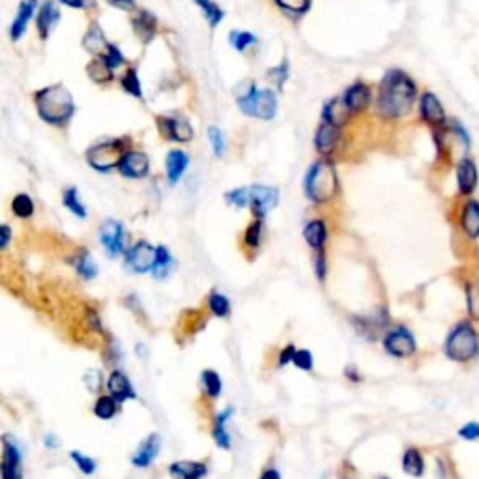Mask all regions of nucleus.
Returning a JSON list of instances; mask_svg holds the SVG:
<instances>
[{
  "instance_id": "21",
  "label": "nucleus",
  "mask_w": 479,
  "mask_h": 479,
  "mask_svg": "<svg viewBox=\"0 0 479 479\" xmlns=\"http://www.w3.org/2000/svg\"><path fill=\"white\" fill-rule=\"evenodd\" d=\"M342 97H344V102H347V105H349V109L352 110V113H362V110H365L369 107L373 94H371V89L365 82H356V84H352V86L344 92V96Z\"/></svg>"
},
{
  "instance_id": "26",
  "label": "nucleus",
  "mask_w": 479,
  "mask_h": 479,
  "mask_svg": "<svg viewBox=\"0 0 479 479\" xmlns=\"http://www.w3.org/2000/svg\"><path fill=\"white\" fill-rule=\"evenodd\" d=\"M401 466H403V472L406 474V476H412V478H421V476L425 474L423 453L419 452L418 447H408V449L403 453Z\"/></svg>"
},
{
  "instance_id": "58",
  "label": "nucleus",
  "mask_w": 479,
  "mask_h": 479,
  "mask_svg": "<svg viewBox=\"0 0 479 479\" xmlns=\"http://www.w3.org/2000/svg\"><path fill=\"white\" fill-rule=\"evenodd\" d=\"M259 479H281V476L275 468H268V470L262 472V476H260Z\"/></svg>"
},
{
  "instance_id": "41",
  "label": "nucleus",
  "mask_w": 479,
  "mask_h": 479,
  "mask_svg": "<svg viewBox=\"0 0 479 479\" xmlns=\"http://www.w3.org/2000/svg\"><path fill=\"white\" fill-rule=\"evenodd\" d=\"M281 10L290 15H303L311 8V0H275Z\"/></svg>"
},
{
  "instance_id": "3",
  "label": "nucleus",
  "mask_w": 479,
  "mask_h": 479,
  "mask_svg": "<svg viewBox=\"0 0 479 479\" xmlns=\"http://www.w3.org/2000/svg\"><path fill=\"white\" fill-rule=\"evenodd\" d=\"M36 107L45 122L64 124L68 122L73 115L75 102H73L68 89H64L62 84H55V86H47L36 94Z\"/></svg>"
},
{
  "instance_id": "54",
  "label": "nucleus",
  "mask_w": 479,
  "mask_h": 479,
  "mask_svg": "<svg viewBox=\"0 0 479 479\" xmlns=\"http://www.w3.org/2000/svg\"><path fill=\"white\" fill-rule=\"evenodd\" d=\"M270 75L274 77V79H277V86L283 89V82L287 81V62H283L279 68L272 69V71H270Z\"/></svg>"
},
{
  "instance_id": "19",
  "label": "nucleus",
  "mask_w": 479,
  "mask_h": 479,
  "mask_svg": "<svg viewBox=\"0 0 479 479\" xmlns=\"http://www.w3.org/2000/svg\"><path fill=\"white\" fill-rule=\"evenodd\" d=\"M107 390H109L110 395L117 399L120 404L130 401V399L137 397L135 390L131 388L130 378L126 377L122 371H113L110 373L109 378H107Z\"/></svg>"
},
{
  "instance_id": "56",
  "label": "nucleus",
  "mask_w": 479,
  "mask_h": 479,
  "mask_svg": "<svg viewBox=\"0 0 479 479\" xmlns=\"http://www.w3.org/2000/svg\"><path fill=\"white\" fill-rule=\"evenodd\" d=\"M10 238H12V231H10V226L8 225L0 226V247H2V249H6Z\"/></svg>"
},
{
  "instance_id": "23",
  "label": "nucleus",
  "mask_w": 479,
  "mask_h": 479,
  "mask_svg": "<svg viewBox=\"0 0 479 479\" xmlns=\"http://www.w3.org/2000/svg\"><path fill=\"white\" fill-rule=\"evenodd\" d=\"M352 110L349 109V105L344 102V97H334L331 102H328L324 105V110H322V118L324 122L336 124L341 128L342 124L347 122Z\"/></svg>"
},
{
  "instance_id": "39",
  "label": "nucleus",
  "mask_w": 479,
  "mask_h": 479,
  "mask_svg": "<svg viewBox=\"0 0 479 479\" xmlns=\"http://www.w3.org/2000/svg\"><path fill=\"white\" fill-rule=\"evenodd\" d=\"M202 386H205L206 395L210 399H218L221 395V390H223V384H221L220 375L215 371H205L202 373Z\"/></svg>"
},
{
  "instance_id": "48",
  "label": "nucleus",
  "mask_w": 479,
  "mask_h": 479,
  "mask_svg": "<svg viewBox=\"0 0 479 479\" xmlns=\"http://www.w3.org/2000/svg\"><path fill=\"white\" fill-rule=\"evenodd\" d=\"M208 139H210V143H212L213 154H215L218 158H221L223 152H225V141H223V133H221L220 128L212 126V128L208 130Z\"/></svg>"
},
{
  "instance_id": "6",
  "label": "nucleus",
  "mask_w": 479,
  "mask_h": 479,
  "mask_svg": "<svg viewBox=\"0 0 479 479\" xmlns=\"http://www.w3.org/2000/svg\"><path fill=\"white\" fill-rule=\"evenodd\" d=\"M124 154H126V141L113 139V141H105V143H100L89 148L86 161H89L92 169H96L100 172H107L120 165Z\"/></svg>"
},
{
  "instance_id": "35",
  "label": "nucleus",
  "mask_w": 479,
  "mask_h": 479,
  "mask_svg": "<svg viewBox=\"0 0 479 479\" xmlns=\"http://www.w3.org/2000/svg\"><path fill=\"white\" fill-rule=\"evenodd\" d=\"M75 270H77V274L81 275L82 279H94V277H96L97 266H96V262H94V259H92V255H90L89 251H82V253L77 257Z\"/></svg>"
},
{
  "instance_id": "15",
  "label": "nucleus",
  "mask_w": 479,
  "mask_h": 479,
  "mask_svg": "<svg viewBox=\"0 0 479 479\" xmlns=\"http://www.w3.org/2000/svg\"><path fill=\"white\" fill-rule=\"evenodd\" d=\"M118 171L126 178H144L150 172V159L144 152L130 150L124 154Z\"/></svg>"
},
{
  "instance_id": "37",
  "label": "nucleus",
  "mask_w": 479,
  "mask_h": 479,
  "mask_svg": "<svg viewBox=\"0 0 479 479\" xmlns=\"http://www.w3.org/2000/svg\"><path fill=\"white\" fill-rule=\"evenodd\" d=\"M197 6L205 12V17H206V21L210 23V27H218L221 23V19H223V10H221L215 2H212V0H193Z\"/></svg>"
},
{
  "instance_id": "33",
  "label": "nucleus",
  "mask_w": 479,
  "mask_h": 479,
  "mask_svg": "<svg viewBox=\"0 0 479 479\" xmlns=\"http://www.w3.org/2000/svg\"><path fill=\"white\" fill-rule=\"evenodd\" d=\"M89 75L97 82H105L113 79V68L109 66V62L105 60V56L100 55L90 62Z\"/></svg>"
},
{
  "instance_id": "27",
  "label": "nucleus",
  "mask_w": 479,
  "mask_h": 479,
  "mask_svg": "<svg viewBox=\"0 0 479 479\" xmlns=\"http://www.w3.org/2000/svg\"><path fill=\"white\" fill-rule=\"evenodd\" d=\"M60 21V12L56 10L55 2L53 0H47L40 10V15H38V30H40L41 38H47L49 32L55 28V25Z\"/></svg>"
},
{
  "instance_id": "14",
  "label": "nucleus",
  "mask_w": 479,
  "mask_h": 479,
  "mask_svg": "<svg viewBox=\"0 0 479 479\" xmlns=\"http://www.w3.org/2000/svg\"><path fill=\"white\" fill-rule=\"evenodd\" d=\"M251 191V208L257 220H262L270 210H274L279 200V191L275 187H268V185H253L249 187Z\"/></svg>"
},
{
  "instance_id": "36",
  "label": "nucleus",
  "mask_w": 479,
  "mask_h": 479,
  "mask_svg": "<svg viewBox=\"0 0 479 479\" xmlns=\"http://www.w3.org/2000/svg\"><path fill=\"white\" fill-rule=\"evenodd\" d=\"M62 200H64V206H66L73 215L81 218V220L86 218V208H84V205H82L81 199H79V191H77L75 187H69V189H66Z\"/></svg>"
},
{
  "instance_id": "1",
  "label": "nucleus",
  "mask_w": 479,
  "mask_h": 479,
  "mask_svg": "<svg viewBox=\"0 0 479 479\" xmlns=\"http://www.w3.org/2000/svg\"><path fill=\"white\" fill-rule=\"evenodd\" d=\"M419 100L418 84L403 69H390L380 81L377 96V113L384 120L408 117Z\"/></svg>"
},
{
  "instance_id": "40",
  "label": "nucleus",
  "mask_w": 479,
  "mask_h": 479,
  "mask_svg": "<svg viewBox=\"0 0 479 479\" xmlns=\"http://www.w3.org/2000/svg\"><path fill=\"white\" fill-rule=\"evenodd\" d=\"M208 307H210V311H212L213 315L220 316V318H226V316L231 315V301H229L226 296L220 294V292H212V294H210V298H208Z\"/></svg>"
},
{
  "instance_id": "51",
  "label": "nucleus",
  "mask_w": 479,
  "mask_h": 479,
  "mask_svg": "<svg viewBox=\"0 0 479 479\" xmlns=\"http://www.w3.org/2000/svg\"><path fill=\"white\" fill-rule=\"evenodd\" d=\"M103 56H105V60L109 62V66L113 69L124 64V55L120 53V49H118L117 45H113V43H109V47H107V51H105V55Z\"/></svg>"
},
{
  "instance_id": "57",
  "label": "nucleus",
  "mask_w": 479,
  "mask_h": 479,
  "mask_svg": "<svg viewBox=\"0 0 479 479\" xmlns=\"http://www.w3.org/2000/svg\"><path fill=\"white\" fill-rule=\"evenodd\" d=\"M107 2L120 8V10H133V6H135V0H107Z\"/></svg>"
},
{
  "instance_id": "53",
  "label": "nucleus",
  "mask_w": 479,
  "mask_h": 479,
  "mask_svg": "<svg viewBox=\"0 0 479 479\" xmlns=\"http://www.w3.org/2000/svg\"><path fill=\"white\" fill-rule=\"evenodd\" d=\"M294 354H296V349L292 347V344H288V347H285V349L279 352V367H285L287 363H290L292 360H294Z\"/></svg>"
},
{
  "instance_id": "28",
  "label": "nucleus",
  "mask_w": 479,
  "mask_h": 479,
  "mask_svg": "<svg viewBox=\"0 0 479 479\" xmlns=\"http://www.w3.org/2000/svg\"><path fill=\"white\" fill-rule=\"evenodd\" d=\"M189 165V156L182 150H172L167 156V176L171 184H176Z\"/></svg>"
},
{
  "instance_id": "4",
  "label": "nucleus",
  "mask_w": 479,
  "mask_h": 479,
  "mask_svg": "<svg viewBox=\"0 0 479 479\" xmlns=\"http://www.w3.org/2000/svg\"><path fill=\"white\" fill-rule=\"evenodd\" d=\"M339 189V180L334 165L326 159H318L309 169L305 176V195L316 205H324L334 199V195Z\"/></svg>"
},
{
  "instance_id": "31",
  "label": "nucleus",
  "mask_w": 479,
  "mask_h": 479,
  "mask_svg": "<svg viewBox=\"0 0 479 479\" xmlns=\"http://www.w3.org/2000/svg\"><path fill=\"white\" fill-rule=\"evenodd\" d=\"M84 47L89 49L90 53H94L96 56L105 55L109 43H107V40H105V36H103L102 32V28L97 27V25H92V27L89 28V32L84 36Z\"/></svg>"
},
{
  "instance_id": "9",
  "label": "nucleus",
  "mask_w": 479,
  "mask_h": 479,
  "mask_svg": "<svg viewBox=\"0 0 479 479\" xmlns=\"http://www.w3.org/2000/svg\"><path fill=\"white\" fill-rule=\"evenodd\" d=\"M418 113H419V120L429 126L431 130L434 128H442L447 124L449 117L445 113L444 105L440 102V97L431 92V90H425L419 94L418 100Z\"/></svg>"
},
{
  "instance_id": "45",
  "label": "nucleus",
  "mask_w": 479,
  "mask_h": 479,
  "mask_svg": "<svg viewBox=\"0 0 479 479\" xmlns=\"http://www.w3.org/2000/svg\"><path fill=\"white\" fill-rule=\"evenodd\" d=\"M255 41H257V38L249 32H244V30H234L231 34V43L236 51H246L247 45H251Z\"/></svg>"
},
{
  "instance_id": "5",
  "label": "nucleus",
  "mask_w": 479,
  "mask_h": 479,
  "mask_svg": "<svg viewBox=\"0 0 479 479\" xmlns=\"http://www.w3.org/2000/svg\"><path fill=\"white\" fill-rule=\"evenodd\" d=\"M238 105L247 117L260 118V120H272L277 110V100L274 92L259 90L255 84H251V89L238 97Z\"/></svg>"
},
{
  "instance_id": "24",
  "label": "nucleus",
  "mask_w": 479,
  "mask_h": 479,
  "mask_svg": "<svg viewBox=\"0 0 479 479\" xmlns=\"http://www.w3.org/2000/svg\"><path fill=\"white\" fill-rule=\"evenodd\" d=\"M36 4H38V0H23L19 4V10H17V15H15L14 25H12V32H10L14 41H17L21 36L25 34L28 21L32 19V15H34Z\"/></svg>"
},
{
  "instance_id": "52",
  "label": "nucleus",
  "mask_w": 479,
  "mask_h": 479,
  "mask_svg": "<svg viewBox=\"0 0 479 479\" xmlns=\"http://www.w3.org/2000/svg\"><path fill=\"white\" fill-rule=\"evenodd\" d=\"M326 272H328V264H326V253H324V249H320V251H316V255H315V274L318 279L324 281L326 279Z\"/></svg>"
},
{
  "instance_id": "29",
  "label": "nucleus",
  "mask_w": 479,
  "mask_h": 479,
  "mask_svg": "<svg viewBox=\"0 0 479 479\" xmlns=\"http://www.w3.org/2000/svg\"><path fill=\"white\" fill-rule=\"evenodd\" d=\"M133 28H135V34L139 36V40L143 41V43H148L154 38V34H156L158 23H156V17L148 14V12H139L133 17Z\"/></svg>"
},
{
  "instance_id": "25",
  "label": "nucleus",
  "mask_w": 479,
  "mask_h": 479,
  "mask_svg": "<svg viewBox=\"0 0 479 479\" xmlns=\"http://www.w3.org/2000/svg\"><path fill=\"white\" fill-rule=\"evenodd\" d=\"M303 238L307 242L309 246L313 247L315 251H320L324 249V244L328 240V229H326V223L322 220H313L309 221L305 229H303Z\"/></svg>"
},
{
  "instance_id": "12",
  "label": "nucleus",
  "mask_w": 479,
  "mask_h": 479,
  "mask_svg": "<svg viewBox=\"0 0 479 479\" xmlns=\"http://www.w3.org/2000/svg\"><path fill=\"white\" fill-rule=\"evenodd\" d=\"M459 226L460 233L465 234L466 238L479 240V200L470 197L460 202L459 208Z\"/></svg>"
},
{
  "instance_id": "11",
  "label": "nucleus",
  "mask_w": 479,
  "mask_h": 479,
  "mask_svg": "<svg viewBox=\"0 0 479 479\" xmlns=\"http://www.w3.org/2000/svg\"><path fill=\"white\" fill-rule=\"evenodd\" d=\"M124 257H126L124 264L131 274H146V272H152V266H154L156 247L148 244V242H144V240H139L135 246H131L128 249V253Z\"/></svg>"
},
{
  "instance_id": "8",
  "label": "nucleus",
  "mask_w": 479,
  "mask_h": 479,
  "mask_svg": "<svg viewBox=\"0 0 479 479\" xmlns=\"http://www.w3.org/2000/svg\"><path fill=\"white\" fill-rule=\"evenodd\" d=\"M455 185L460 199H470L479 187V167L470 154H465L455 163Z\"/></svg>"
},
{
  "instance_id": "20",
  "label": "nucleus",
  "mask_w": 479,
  "mask_h": 479,
  "mask_svg": "<svg viewBox=\"0 0 479 479\" xmlns=\"http://www.w3.org/2000/svg\"><path fill=\"white\" fill-rule=\"evenodd\" d=\"M172 479H202L208 474V466L199 460H176L169 466Z\"/></svg>"
},
{
  "instance_id": "60",
  "label": "nucleus",
  "mask_w": 479,
  "mask_h": 479,
  "mask_svg": "<svg viewBox=\"0 0 479 479\" xmlns=\"http://www.w3.org/2000/svg\"><path fill=\"white\" fill-rule=\"evenodd\" d=\"M377 479H390V478H386V476H380V478H377Z\"/></svg>"
},
{
  "instance_id": "32",
  "label": "nucleus",
  "mask_w": 479,
  "mask_h": 479,
  "mask_svg": "<svg viewBox=\"0 0 479 479\" xmlns=\"http://www.w3.org/2000/svg\"><path fill=\"white\" fill-rule=\"evenodd\" d=\"M231 416H233V408H226V410L221 412L220 416L215 418V423H213V440L223 449L231 447V436L226 432V421H229Z\"/></svg>"
},
{
  "instance_id": "10",
  "label": "nucleus",
  "mask_w": 479,
  "mask_h": 479,
  "mask_svg": "<svg viewBox=\"0 0 479 479\" xmlns=\"http://www.w3.org/2000/svg\"><path fill=\"white\" fill-rule=\"evenodd\" d=\"M100 244L107 251L109 257H120L128 253L126 244V231L120 221L109 220L100 226Z\"/></svg>"
},
{
  "instance_id": "2",
  "label": "nucleus",
  "mask_w": 479,
  "mask_h": 479,
  "mask_svg": "<svg viewBox=\"0 0 479 479\" xmlns=\"http://www.w3.org/2000/svg\"><path fill=\"white\" fill-rule=\"evenodd\" d=\"M444 354L449 362L463 363V365L479 358V329L476 322L466 316L447 331Z\"/></svg>"
},
{
  "instance_id": "44",
  "label": "nucleus",
  "mask_w": 479,
  "mask_h": 479,
  "mask_svg": "<svg viewBox=\"0 0 479 479\" xmlns=\"http://www.w3.org/2000/svg\"><path fill=\"white\" fill-rule=\"evenodd\" d=\"M69 457H71V460L79 466V470H81L82 474L90 476V474L96 472V460L90 459V457H86V455H82L81 452H71L69 453Z\"/></svg>"
},
{
  "instance_id": "55",
  "label": "nucleus",
  "mask_w": 479,
  "mask_h": 479,
  "mask_svg": "<svg viewBox=\"0 0 479 479\" xmlns=\"http://www.w3.org/2000/svg\"><path fill=\"white\" fill-rule=\"evenodd\" d=\"M62 4L69 8H90L94 6V0H60Z\"/></svg>"
},
{
  "instance_id": "43",
  "label": "nucleus",
  "mask_w": 479,
  "mask_h": 479,
  "mask_svg": "<svg viewBox=\"0 0 479 479\" xmlns=\"http://www.w3.org/2000/svg\"><path fill=\"white\" fill-rule=\"evenodd\" d=\"M122 86L128 94H131V96H135V97L143 96V92H141V82H139L137 71H135V69H130V71L122 77Z\"/></svg>"
},
{
  "instance_id": "18",
  "label": "nucleus",
  "mask_w": 479,
  "mask_h": 479,
  "mask_svg": "<svg viewBox=\"0 0 479 479\" xmlns=\"http://www.w3.org/2000/svg\"><path fill=\"white\" fill-rule=\"evenodd\" d=\"M341 141V128L336 124L322 122L315 135V146L320 154H331Z\"/></svg>"
},
{
  "instance_id": "7",
  "label": "nucleus",
  "mask_w": 479,
  "mask_h": 479,
  "mask_svg": "<svg viewBox=\"0 0 479 479\" xmlns=\"http://www.w3.org/2000/svg\"><path fill=\"white\" fill-rule=\"evenodd\" d=\"M384 350L393 358L404 360V358H412L418 352V344H416V337L406 326H393L386 334L382 339Z\"/></svg>"
},
{
  "instance_id": "13",
  "label": "nucleus",
  "mask_w": 479,
  "mask_h": 479,
  "mask_svg": "<svg viewBox=\"0 0 479 479\" xmlns=\"http://www.w3.org/2000/svg\"><path fill=\"white\" fill-rule=\"evenodd\" d=\"M2 479H21L23 468H21V452L15 442L10 436L2 439V465H0Z\"/></svg>"
},
{
  "instance_id": "49",
  "label": "nucleus",
  "mask_w": 479,
  "mask_h": 479,
  "mask_svg": "<svg viewBox=\"0 0 479 479\" xmlns=\"http://www.w3.org/2000/svg\"><path fill=\"white\" fill-rule=\"evenodd\" d=\"M292 363H294L296 367L301 371H311L313 369V354L309 352L307 349H296V354H294V360H292Z\"/></svg>"
},
{
  "instance_id": "22",
  "label": "nucleus",
  "mask_w": 479,
  "mask_h": 479,
  "mask_svg": "<svg viewBox=\"0 0 479 479\" xmlns=\"http://www.w3.org/2000/svg\"><path fill=\"white\" fill-rule=\"evenodd\" d=\"M465 300H466V316L472 322L479 324V277L470 275L465 279Z\"/></svg>"
},
{
  "instance_id": "46",
  "label": "nucleus",
  "mask_w": 479,
  "mask_h": 479,
  "mask_svg": "<svg viewBox=\"0 0 479 479\" xmlns=\"http://www.w3.org/2000/svg\"><path fill=\"white\" fill-rule=\"evenodd\" d=\"M260 238H262V220H257L246 231V246L257 249L260 244Z\"/></svg>"
},
{
  "instance_id": "16",
  "label": "nucleus",
  "mask_w": 479,
  "mask_h": 479,
  "mask_svg": "<svg viewBox=\"0 0 479 479\" xmlns=\"http://www.w3.org/2000/svg\"><path fill=\"white\" fill-rule=\"evenodd\" d=\"M159 128L165 137L176 143H189L193 139L191 124L185 118H159Z\"/></svg>"
},
{
  "instance_id": "34",
  "label": "nucleus",
  "mask_w": 479,
  "mask_h": 479,
  "mask_svg": "<svg viewBox=\"0 0 479 479\" xmlns=\"http://www.w3.org/2000/svg\"><path fill=\"white\" fill-rule=\"evenodd\" d=\"M118 401L113 395H103V397H100L96 401V404H94V414H96L100 419H110L117 416L118 412Z\"/></svg>"
},
{
  "instance_id": "50",
  "label": "nucleus",
  "mask_w": 479,
  "mask_h": 479,
  "mask_svg": "<svg viewBox=\"0 0 479 479\" xmlns=\"http://www.w3.org/2000/svg\"><path fill=\"white\" fill-rule=\"evenodd\" d=\"M82 380H84V386H86V390L97 391V390H100V388H102V384H103L102 371L89 369V371H86V373H84V377H82Z\"/></svg>"
},
{
  "instance_id": "42",
  "label": "nucleus",
  "mask_w": 479,
  "mask_h": 479,
  "mask_svg": "<svg viewBox=\"0 0 479 479\" xmlns=\"http://www.w3.org/2000/svg\"><path fill=\"white\" fill-rule=\"evenodd\" d=\"M225 199L229 200V205L236 206V208H246L251 205V191L249 189H233L225 195Z\"/></svg>"
},
{
  "instance_id": "59",
  "label": "nucleus",
  "mask_w": 479,
  "mask_h": 479,
  "mask_svg": "<svg viewBox=\"0 0 479 479\" xmlns=\"http://www.w3.org/2000/svg\"><path fill=\"white\" fill-rule=\"evenodd\" d=\"M43 442H45V445H47V447H51V449H56V447L60 445L58 444V440H56L55 434H47V436L43 439Z\"/></svg>"
},
{
  "instance_id": "17",
  "label": "nucleus",
  "mask_w": 479,
  "mask_h": 479,
  "mask_svg": "<svg viewBox=\"0 0 479 479\" xmlns=\"http://www.w3.org/2000/svg\"><path fill=\"white\" fill-rule=\"evenodd\" d=\"M159 449H161V436H159L158 432H152V434H148V436L141 442L137 452L133 453L131 463L135 466H139V468H146V466H150L152 463L156 460Z\"/></svg>"
},
{
  "instance_id": "30",
  "label": "nucleus",
  "mask_w": 479,
  "mask_h": 479,
  "mask_svg": "<svg viewBox=\"0 0 479 479\" xmlns=\"http://www.w3.org/2000/svg\"><path fill=\"white\" fill-rule=\"evenodd\" d=\"M172 257L169 253V249L165 246L156 247V260H154V266H152V275L156 279H165L172 268Z\"/></svg>"
},
{
  "instance_id": "47",
  "label": "nucleus",
  "mask_w": 479,
  "mask_h": 479,
  "mask_svg": "<svg viewBox=\"0 0 479 479\" xmlns=\"http://www.w3.org/2000/svg\"><path fill=\"white\" fill-rule=\"evenodd\" d=\"M457 436L465 442H478L479 440V421H466L459 431Z\"/></svg>"
},
{
  "instance_id": "38",
  "label": "nucleus",
  "mask_w": 479,
  "mask_h": 479,
  "mask_svg": "<svg viewBox=\"0 0 479 479\" xmlns=\"http://www.w3.org/2000/svg\"><path fill=\"white\" fill-rule=\"evenodd\" d=\"M12 210L21 220H28L34 213V200L30 199L27 193H19L12 202Z\"/></svg>"
}]
</instances>
